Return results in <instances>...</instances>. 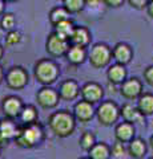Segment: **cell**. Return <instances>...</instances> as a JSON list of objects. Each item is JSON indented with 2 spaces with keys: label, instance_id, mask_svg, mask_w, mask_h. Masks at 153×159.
Wrapping results in <instances>:
<instances>
[{
  "label": "cell",
  "instance_id": "cell-1",
  "mask_svg": "<svg viewBox=\"0 0 153 159\" xmlns=\"http://www.w3.org/2000/svg\"><path fill=\"white\" fill-rule=\"evenodd\" d=\"M45 138V133H44L43 126L36 122L32 123H23L17 129V134L15 137V143L16 146L22 148H32L39 146Z\"/></svg>",
  "mask_w": 153,
  "mask_h": 159
},
{
  "label": "cell",
  "instance_id": "cell-2",
  "mask_svg": "<svg viewBox=\"0 0 153 159\" xmlns=\"http://www.w3.org/2000/svg\"><path fill=\"white\" fill-rule=\"evenodd\" d=\"M51 131L59 138H67L73 134L76 129V118L68 110H59L52 113L48 118Z\"/></svg>",
  "mask_w": 153,
  "mask_h": 159
},
{
  "label": "cell",
  "instance_id": "cell-3",
  "mask_svg": "<svg viewBox=\"0 0 153 159\" xmlns=\"http://www.w3.org/2000/svg\"><path fill=\"white\" fill-rule=\"evenodd\" d=\"M33 74L37 82H40L44 86H51L56 82L60 74L59 65L51 58H41L35 64Z\"/></svg>",
  "mask_w": 153,
  "mask_h": 159
},
{
  "label": "cell",
  "instance_id": "cell-4",
  "mask_svg": "<svg viewBox=\"0 0 153 159\" xmlns=\"http://www.w3.org/2000/svg\"><path fill=\"white\" fill-rule=\"evenodd\" d=\"M96 117L100 125L109 127L120 118V107L113 101H104L96 109Z\"/></svg>",
  "mask_w": 153,
  "mask_h": 159
},
{
  "label": "cell",
  "instance_id": "cell-5",
  "mask_svg": "<svg viewBox=\"0 0 153 159\" xmlns=\"http://www.w3.org/2000/svg\"><path fill=\"white\" fill-rule=\"evenodd\" d=\"M112 49L107 44H96L93 45L89 54H88V61L95 69H103L108 66L112 61Z\"/></svg>",
  "mask_w": 153,
  "mask_h": 159
},
{
  "label": "cell",
  "instance_id": "cell-6",
  "mask_svg": "<svg viewBox=\"0 0 153 159\" xmlns=\"http://www.w3.org/2000/svg\"><path fill=\"white\" fill-rule=\"evenodd\" d=\"M69 40H65L57 36L55 32L49 33L45 41V51L51 57H63L65 56L69 49Z\"/></svg>",
  "mask_w": 153,
  "mask_h": 159
},
{
  "label": "cell",
  "instance_id": "cell-7",
  "mask_svg": "<svg viewBox=\"0 0 153 159\" xmlns=\"http://www.w3.org/2000/svg\"><path fill=\"white\" fill-rule=\"evenodd\" d=\"M6 84L9 89L20 90L28 84V73L22 66H13L6 74Z\"/></svg>",
  "mask_w": 153,
  "mask_h": 159
},
{
  "label": "cell",
  "instance_id": "cell-8",
  "mask_svg": "<svg viewBox=\"0 0 153 159\" xmlns=\"http://www.w3.org/2000/svg\"><path fill=\"white\" fill-rule=\"evenodd\" d=\"M60 94H59V90H55V89L49 88V86H43L40 90H37L36 93V101L39 103V106L43 109H55L59 102H60Z\"/></svg>",
  "mask_w": 153,
  "mask_h": 159
},
{
  "label": "cell",
  "instance_id": "cell-9",
  "mask_svg": "<svg viewBox=\"0 0 153 159\" xmlns=\"http://www.w3.org/2000/svg\"><path fill=\"white\" fill-rule=\"evenodd\" d=\"M120 94L128 101L137 99L142 94V82L137 77L127 78L120 85Z\"/></svg>",
  "mask_w": 153,
  "mask_h": 159
},
{
  "label": "cell",
  "instance_id": "cell-10",
  "mask_svg": "<svg viewBox=\"0 0 153 159\" xmlns=\"http://www.w3.org/2000/svg\"><path fill=\"white\" fill-rule=\"evenodd\" d=\"M80 94L83 99H85V101L91 103H97L104 97V89L101 88V85H98L97 82H87L81 86Z\"/></svg>",
  "mask_w": 153,
  "mask_h": 159
},
{
  "label": "cell",
  "instance_id": "cell-11",
  "mask_svg": "<svg viewBox=\"0 0 153 159\" xmlns=\"http://www.w3.org/2000/svg\"><path fill=\"white\" fill-rule=\"evenodd\" d=\"M23 107H24V103L22 101V98L16 96H8L7 98L3 99V103H2L4 116L8 118H13V119L20 117Z\"/></svg>",
  "mask_w": 153,
  "mask_h": 159
},
{
  "label": "cell",
  "instance_id": "cell-12",
  "mask_svg": "<svg viewBox=\"0 0 153 159\" xmlns=\"http://www.w3.org/2000/svg\"><path fill=\"white\" fill-rule=\"evenodd\" d=\"M73 116H75L76 121L89 122L96 116V110L93 109V103L83 99V101H79L73 107Z\"/></svg>",
  "mask_w": 153,
  "mask_h": 159
},
{
  "label": "cell",
  "instance_id": "cell-13",
  "mask_svg": "<svg viewBox=\"0 0 153 159\" xmlns=\"http://www.w3.org/2000/svg\"><path fill=\"white\" fill-rule=\"evenodd\" d=\"M120 117H122L124 121L133 123V125L145 123V116L137 109V106H133L132 103H124L120 107Z\"/></svg>",
  "mask_w": 153,
  "mask_h": 159
},
{
  "label": "cell",
  "instance_id": "cell-14",
  "mask_svg": "<svg viewBox=\"0 0 153 159\" xmlns=\"http://www.w3.org/2000/svg\"><path fill=\"white\" fill-rule=\"evenodd\" d=\"M135 134H136L135 125L131 122L124 121L116 125L115 127V138H116V141L121 143H129L135 138Z\"/></svg>",
  "mask_w": 153,
  "mask_h": 159
},
{
  "label": "cell",
  "instance_id": "cell-15",
  "mask_svg": "<svg viewBox=\"0 0 153 159\" xmlns=\"http://www.w3.org/2000/svg\"><path fill=\"white\" fill-rule=\"evenodd\" d=\"M59 94H60V98L63 101H73L80 94V86L73 80H65L64 82L60 84Z\"/></svg>",
  "mask_w": 153,
  "mask_h": 159
},
{
  "label": "cell",
  "instance_id": "cell-16",
  "mask_svg": "<svg viewBox=\"0 0 153 159\" xmlns=\"http://www.w3.org/2000/svg\"><path fill=\"white\" fill-rule=\"evenodd\" d=\"M112 56L116 62L122 64V65H128L133 58V51L128 44L118 43L115 45V48L112 49Z\"/></svg>",
  "mask_w": 153,
  "mask_h": 159
},
{
  "label": "cell",
  "instance_id": "cell-17",
  "mask_svg": "<svg viewBox=\"0 0 153 159\" xmlns=\"http://www.w3.org/2000/svg\"><path fill=\"white\" fill-rule=\"evenodd\" d=\"M127 76H128V73H127L125 65L118 64V62H116L115 65H111L107 72L108 81H109V84H112V85H121L127 80Z\"/></svg>",
  "mask_w": 153,
  "mask_h": 159
},
{
  "label": "cell",
  "instance_id": "cell-18",
  "mask_svg": "<svg viewBox=\"0 0 153 159\" xmlns=\"http://www.w3.org/2000/svg\"><path fill=\"white\" fill-rule=\"evenodd\" d=\"M65 57L68 60V62L72 65H81V64L88 58L87 54V49L85 47H80V45H69V49L65 54Z\"/></svg>",
  "mask_w": 153,
  "mask_h": 159
},
{
  "label": "cell",
  "instance_id": "cell-19",
  "mask_svg": "<svg viewBox=\"0 0 153 159\" xmlns=\"http://www.w3.org/2000/svg\"><path fill=\"white\" fill-rule=\"evenodd\" d=\"M91 40H92V36H91L89 29L85 27H76L69 39V43L72 45H80V47L87 48L89 45Z\"/></svg>",
  "mask_w": 153,
  "mask_h": 159
},
{
  "label": "cell",
  "instance_id": "cell-20",
  "mask_svg": "<svg viewBox=\"0 0 153 159\" xmlns=\"http://www.w3.org/2000/svg\"><path fill=\"white\" fill-rule=\"evenodd\" d=\"M146 143L142 141L140 138H133L132 141L128 143V148L127 151L129 154L131 158H135V159H141L145 157L146 154Z\"/></svg>",
  "mask_w": 153,
  "mask_h": 159
},
{
  "label": "cell",
  "instance_id": "cell-21",
  "mask_svg": "<svg viewBox=\"0 0 153 159\" xmlns=\"http://www.w3.org/2000/svg\"><path fill=\"white\" fill-rule=\"evenodd\" d=\"M17 129H19V125L15 123L13 118L6 117L4 119L0 121V135L3 138H6L7 141L15 139V137H16V134H17Z\"/></svg>",
  "mask_w": 153,
  "mask_h": 159
},
{
  "label": "cell",
  "instance_id": "cell-22",
  "mask_svg": "<svg viewBox=\"0 0 153 159\" xmlns=\"http://www.w3.org/2000/svg\"><path fill=\"white\" fill-rule=\"evenodd\" d=\"M75 28H76V25L73 24L72 20L65 19V20H63V21L57 23L56 25H53V32H55L57 36H60L65 40H69L73 31H75Z\"/></svg>",
  "mask_w": 153,
  "mask_h": 159
},
{
  "label": "cell",
  "instance_id": "cell-23",
  "mask_svg": "<svg viewBox=\"0 0 153 159\" xmlns=\"http://www.w3.org/2000/svg\"><path fill=\"white\" fill-rule=\"evenodd\" d=\"M137 109L144 116H153V94L152 93H142L137 98Z\"/></svg>",
  "mask_w": 153,
  "mask_h": 159
},
{
  "label": "cell",
  "instance_id": "cell-24",
  "mask_svg": "<svg viewBox=\"0 0 153 159\" xmlns=\"http://www.w3.org/2000/svg\"><path fill=\"white\" fill-rule=\"evenodd\" d=\"M88 154L92 159H108L111 158V147L104 142H96Z\"/></svg>",
  "mask_w": 153,
  "mask_h": 159
},
{
  "label": "cell",
  "instance_id": "cell-25",
  "mask_svg": "<svg viewBox=\"0 0 153 159\" xmlns=\"http://www.w3.org/2000/svg\"><path fill=\"white\" fill-rule=\"evenodd\" d=\"M69 12L67 11L65 8H64V6L61 7H55L51 9V12H49L48 15V19H49V23H51V25H56L57 23L63 21V20L65 19H69Z\"/></svg>",
  "mask_w": 153,
  "mask_h": 159
},
{
  "label": "cell",
  "instance_id": "cell-26",
  "mask_svg": "<svg viewBox=\"0 0 153 159\" xmlns=\"http://www.w3.org/2000/svg\"><path fill=\"white\" fill-rule=\"evenodd\" d=\"M39 118V113H37V109L33 106V105H24L23 110L20 113V121L22 123H32V122H36Z\"/></svg>",
  "mask_w": 153,
  "mask_h": 159
},
{
  "label": "cell",
  "instance_id": "cell-27",
  "mask_svg": "<svg viewBox=\"0 0 153 159\" xmlns=\"http://www.w3.org/2000/svg\"><path fill=\"white\" fill-rule=\"evenodd\" d=\"M63 6L71 15H75L85 8V0H63Z\"/></svg>",
  "mask_w": 153,
  "mask_h": 159
},
{
  "label": "cell",
  "instance_id": "cell-28",
  "mask_svg": "<svg viewBox=\"0 0 153 159\" xmlns=\"http://www.w3.org/2000/svg\"><path fill=\"white\" fill-rule=\"evenodd\" d=\"M95 143H96V138L91 131L83 133V135L80 137V139H79V145H80V147L84 151H89Z\"/></svg>",
  "mask_w": 153,
  "mask_h": 159
},
{
  "label": "cell",
  "instance_id": "cell-29",
  "mask_svg": "<svg viewBox=\"0 0 153 159\" xmlns=\"http://www.w3.org/2000/svg\"><path fill=\"white\" fill-rule=\"evenodd\" d=\"M20 40H22V33L19 31H15V29L7 31V33H6V45L7 47L16 45V44L20 43Z\"/></svg>",
  "mask_w": 153,
  "mask_h": 159
},
{
  "label": "cell",
  "instance_id": "cell-30",
  "mask_svg": "<svg viewBox=\"0 0 153 159\" xmlns=\"http://www.w3.org/2000/svg\"><path fill=\"white\" fill-rule=\"evenodd\" d=\"M127 148L124 147V143L116 141V143L111 147V158H115V159H121L125 157L127 154Z\"/></svg>",
  "mask_w": 153,
  "mask_h": 159
},
{
  "label": "cell",
  "instance_id": "cell-31",
  "mask_svg": "<svg viewBox=\"0 0 153 159\" xmlns=\"http://www.w3.org/2000/svg\"><path fill=\"white\" fill-rule=\"evenodd\" d=\"M16 25V17H15L13 13H4V16L2 19V23H0V27H2L4 31H11Z\"/></svg>",
  "mask_w": 153,
  "mask_h": 159
},
{
  "label": "cell",
  "instance_id": "cell-32",
  "mask_svg": "<svg viewBox=\"0 0 153 159\" xmlns=\"http://www.w3.org/2000/svg\"><path fill=\"white\" fill-rule=\"evenodd\" d=\"M127 2L129 3V6L132 8L141 11V9H145L146 8L148 3H149V0H127Z\"/></svg>",
  "mask_w": 153,
  "mask_h": 159
},
{
  "label": "cell",
  "instance_id": "cell-33",
  "mask_svg": "<svg viewBox=\"0 0 153 159\" xmlns=\"http://www.w3.org/2000/svg\"><path fill=\"white\" fill-rule=\"evenodd\" d=\"M142 76H144V81H145L149 86L153 88V65L148 66L145 70H144V73H142Z\"/></svg>",
  "mask_w": 153,
  "mask_h": 159
},
{
  "label": "cell",
  "instance_id": "cell-34",
  "mask_svg": "<svg viewBox=\"0 0 153 159\" xmlns=\"http://www.w3.org/2000/svg\"><path fill=\"white\" fill-rule=\"evenodd\" d=\"M103 3H104L107 7L118 8V7H121L122 4L125 3V0H103Z\"/></svg>",
  "mask_w": 153,
  "mask_h": 159
},
{
  "label": "cell",
  "instance_id": "cell-35",
  "mask_svg": "<svg viewBox=\"0 0 153 159\" xmlns=\"http://www.w3.org/2000/svg\"><path fill=\"white\" fill-rule=\"evenodd\" d=\"M101 0H85V6L91 7V8H97Z\"/></svg>",
  "mask_w": 153,
  "mask_h": 159
},
{
  "label": "cell",
  "instance_id": "cell-36",
  "mask_svg": "<svg viewBox=\"0 0 153 159\" xmlns=\"http://www.w3.org/2000/svg\"><path fill=\"white\" fill-rule=\"evenodd\" d=\"M146 12L148 15L153 19V0H149V3H148V6H146Z\"/></svg>",
  "mask_w": 153,
  "mask_h": 159
},
{
  "label": "cell",
  "instance_id": "cell-37",
  "mask_svg": "<svg viewBox=\"0 0 153 159\" xmlns=\"http://www.w3.org/2000/svg\"><path fill=\"white\" fill-rule=\"evenodd\" d=\"M4 6H6V0H0V15L4 12Z\"/></svg>",
  "mask_w": 153,
  "mask_h": 159
},
{
  "label": "cell",
  "instance_id": "cell-38",
  "mask_svg": "<svg viewBox=\"0 0 153 159\" xmlns=\"http://www.w3.org/2000/svg\"><path fill=\"white\" fill-rule=\"evenodd\" d=\"M4 80V72H3V69L2 66H0V84H2V81Z\"/></svg>",
  "mask_w": 153,
  "mask_h": 159
},
{
  "label": "cell",
  "instance_id": "cell-39",
  "mask_svg": "<svg viewBox=\"0 0 153 159\" xmlns=\"http://www.w3.org/2000/svg\"><path fill=\"white\" fill-rule=\"evenodd\" d=\"M3 34H4V29H3L2 27H0V40L3 39Z\"/></svg>",
  "mask_w": 153,
  "mask_h": 159
},
{
  "label": "cell",
  "instance_id": "cell-40",
  "mask_svg": "<svg viewBox=\"0 0 153 159\" xmlns=\"http://www.w3.org/2000/svg\"><path fill=\"white\" fill-rule=\"evenodd\" d=\"M149 143H151V147L153 148V135L151 137V139H149Z\"/></svg>",
  "mask_w": 153,
  "mask_h": 159
},
{
  "label": "cell",
  "instance_id": "cell-41",
  "mask_svg": "<svg viewBox=\"0 0 153 159\" xmlns=\"http://www.w3.org/2000/svg\"><path fill=\"white\" fill-rule=\"evenodd\" d=\"M2 57H3V48L0 47V58H2Z\"/></svg>",
  "mask_w": 153,
  "mask_h": 159
},
{
  "label": "cell",
  "instance_id": "cell-42",
  "mask_svg": "<svg viewBox=\"0 0 153 159\" xmlns=\"http://www.w3.org/2000/svg\"><path fill=\"white\" fill-rule=\"evenodd\" d=\"M6 2H16V0H6Z\"/></svg>",
  "mask_w": 153,
  "mask_h": 159
},
{
  "label": "cell",
  "instance_id": "cell-43",
  "mask_svg": "<svg viewBox=\"0 0 153 159\" xmlns=\"http://www.w3.org/2000/svg\"><path fill=\"white\" fill-rule=\"evenodd\" d=\"M0 148H2V146H0Z\"/></svg>",
  "mask_w": 153,
  "mask_h": 159
},
{
  "label": "cell",
  "instance_id": "cell-44",
  "mask_svg": "<svg viewBox=\"0 0 153 159\" xmlns=\"http://www.w3.org/2000/svg\"><path fill=\"white\" fill-rule=\"evenodd\" d=\"M61 2H63V0H61Z\"/></svg>",
  "mask_w": 153,
  "mask_h": 159
}]
</instances>
